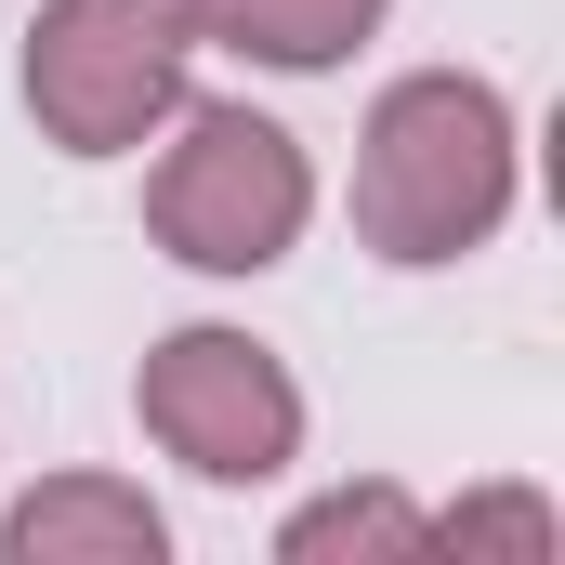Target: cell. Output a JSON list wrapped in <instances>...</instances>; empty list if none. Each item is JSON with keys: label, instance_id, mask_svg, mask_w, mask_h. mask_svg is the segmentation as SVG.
Segmentation results:
<instances>
[{"label": "cell", "instance_id": "obj_8", "mask_svg": "<svg viewBox=\"0 0 565 565\" xmlns=\"http://www.w3.org/2000/svg\"><path fill=\"white\" fill-rule=\"evenodd\" d=\"M434 553H460V565H553L565 513L540 500V487H473V500L434 513Z\"/></svg>", "mask_w": 565, "mask_h": 565}, {"label": "cell", "instance_id": "obj_4", "mask_svg": "<svg viewBox=\"0 0 565 565\" xmlns=\"http://www.w3.org/2000/svg\"><path fill=\"white\" fill-rule=\"evenodd\" d=\"M132 422L158 460H184L198 487H277L289 460H302V382H289V355L264 329H237V316H184V329H158L132 369Z\"/></svg>", "mask_w": 565, "mask_h": 565}, {"label": "cell", "instance_id": "obj_7", "mask_svg": "<svg viewBox=\"0 0 565 565\" xmlns=\"http://www.w3.org/2000/svg\"><path fill=\"white\" fill-rule=\"evenodd\" d=\"M277 565H434V500L355 473V487L302 500V513L277 526Z\"/></svg>", "mask_w": 565, "mask_h": 565}, {"label": "cell", "instance_id": "obj_5", "mask_svg": "<svg viewBox=\"0 0 565 565\" xmlns=\"http://www.w3.org/2000/svg\"><path fill=\"white\" fill-rule=\"evenodd\" d=\"M171 553V513L145 500L132 473H40L0 500V565H158Z\"/></svg>", "mask_w": 565, "mask_h": 565}, {"label": "cell", "instance_id": "obj_3", "mask_svg": "<svg viewBox=\"0 0 565 565\" xmlns=\"http://www.w3.org/2000/svg\"><path fill=\"white\" fill-rule=\"evenodd\" d=\"M184 66H198V13L184 0H40L26 13V53H13V93L53 158H145L158 119L184 106Z\"/></svg>", "mask_w": 565, "mask_h": 565}, {"label": "cell", "instance_id": "obj_1", "mask_svg": "<svg viewBox=\"0 0 565 565\" xmlns=\"http://www.w3.org/2000/svg\"><path fill=\"white\" fill-rule=\"evenodd\" d=\"M355 250L395 277H447L473 250H500L513 198H526V119L487 66H408L369 93L355 119Z\"/></svg>", "mask_w": 565, "mask_h": 565}, {"label": "cell", "instance_id": "obj_6", "mask_svg": "<svg viewBox=\"0 0 565 565\" xmlns=\"http://www.w3.org/2000/svg\"><path fill=\"white\" fill-rule=\"evenodd\" d=\"M184 13H198V53H237L264 79H329L382 40L395 0H184Z\"/></svg>", "mask_w": 565, "mask_h": 565}, {"label": "cell", "instance_id": "obj_2", "mask_svg": "<svg viewBox=\"0 0 565 565\" xmlns=\"http://www.w3.org/2000/svg\"><path fill=\"white\" fill-rule=\"evenodd\" d=\"M316 224V158L250 93H184L145 158V237L184 277H277Z\"/></svg>", "mask_w": 565, "mask_h": 565}]
</instances>
